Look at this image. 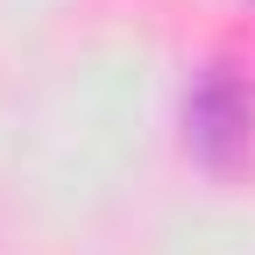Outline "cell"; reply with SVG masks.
<instances>
[{"label": "cell", "mask_w": 255, "mask_h": 255, "mask_svg": "<svg viewBox=\"0 0 255 255\" xmlns=\"http://www.w3.org/2000/svg\"><path fill=\"white\" fill-rule=\"evenodd\" d=\"M191 142H199L213 163H227V156L248 142V100H241V85H227V78H206L199 85V100H191Z\"/></svg>", "instance_id": "obj_1"}]
</instances>
